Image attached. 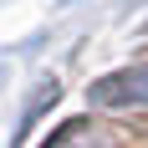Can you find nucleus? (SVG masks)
Returning a JSON list of instances; mask_svg holds the SVG:
<instances>
[{"instance_id":"obj_1","label":"nucleus","mask_w":148,"mask_h":148,"mask_svg":"<svg viewBox=\"0 0 148 148\" xmlns=\"http://www.w3.org/2000/svg\"><path fill=\"white\" fill-rule=\"evenodd\" d=\"M92 102H102V107L148 102V66H128V72H112L102 82H92Z\"/></svg>"},{"instance_id":"obj_2","label":"nucleus","mask_w":148,"mask_h":148,"mask_svg":"<svg viewBox=\"0 0 148 148\" xmlns=\"http://www.w3.org/2000/svg\"><path fill=\"white\" fill-rule=\"evenodd\" d=\"M46 148H123V133L118 128H102V123H72Z\"/></svg>"}]
</instances>
